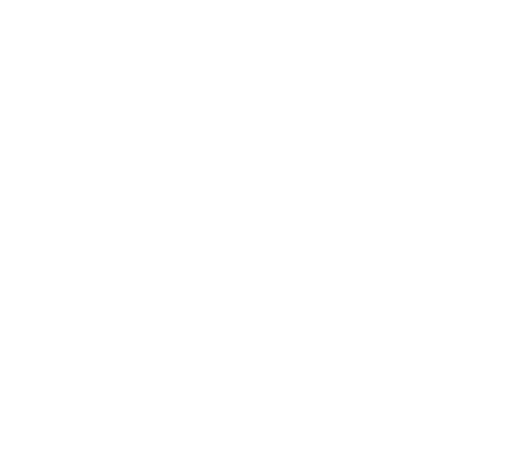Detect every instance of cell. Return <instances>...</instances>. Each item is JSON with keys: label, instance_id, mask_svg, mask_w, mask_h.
Wrapping results in <instances>:
<instances>
[]
</instances>
